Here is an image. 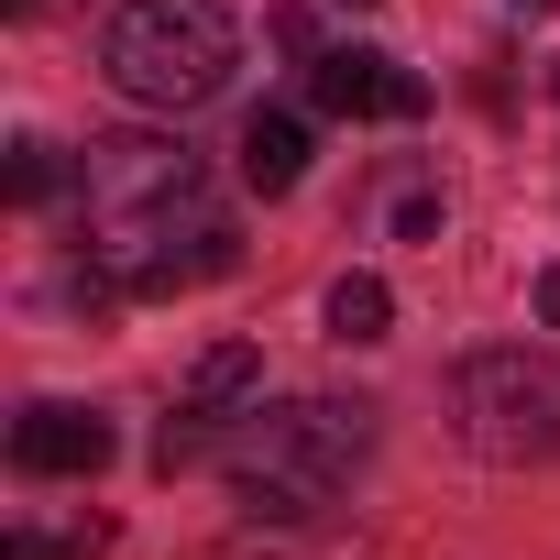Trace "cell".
Returning <instances> with one entry per match:
<instances>
[{"instance_id": "52a82bcc", "label": "cell", "mask_w": 560, "mask_h": 560, "mask_svg": "<svg viewBox=\"0 0 560 560\" xmlns=\"http://www.w3.org/2000/svg\"><path fill=\"white\" fill-rule=\"evenodd\" d=\"M176 407H198V418H242V407H264V352H253V341H209V352L187 363Z\"/></svg>"}, {"instance_id": "5b68a950", "label": "cell", "mask_w": 560, "mask_h": 560, "mask_svg": "<svg viewBox=\"0 0 560 560\" xmlns=\"http://www.w3.org/2000/svg\"><path fill=\"white\" fill-rule=\"evenodd\" d=\"M308 100L341 110V121H418L429 110V78H407L374 45H330V56H308Z\"/></svg>"}, {"instance_id": "8fae6325", "label": "cell", "mask_w": 560, "mask_h": 560, "mask_svg": "<svg viewBox=\"0 0 560 560\" xmlns=\"http://www.w3.org/2000/svg\"><path fill=\"white\" fill-rule=\"evenodd\" d=\"M0 187H12V209H45L56 187H78V165H67L56 143H34V132H23V143H12V165H0Z\"/></svg>"}, {"instance_id": "6da1fadb", "label": "cell", "mask_w": 560, "mask_h": 560, "mask_svg": "<svg viewBox=\"0 0 560 560\" xmlns=\"http://www.w3.org/2000/svg\"><path fill=\"white\" fill-rule=\"evenodd\" d=\"M78 264H100L121 298H176L231 264V220L209 165L176 132H100L78 154Z\"/></svg>"}, {"instance_id": "277c9868", "label": "cell", "mask_w": 560, "mask_h": 560, "mask_svg": "<svg viewBox=\"0 0 560 560\" xmlns=\"http://www.w3.org/2000/svg\"><path fill=\"white\" fill-rule=\"evenodd\" d=\"M451 429L472 462H549L560 451V363L494 341L451 363Z\"/></svg>"}, {"instance_id": "8992f818", "label": "cell", "mask_w": 560, "mask_h": 560, "mask_svg": "<svg viewBox=\"0 0 560 560\" xmlns=\"http://www.w3.org/2000/svg\"><path fill=\"white\" fill-rule=\"evenodd\" d=\"M110 451H121V440H110V418H100V407H78V396H34V407L12 418V462H23L34 483H89Z\"/></svg>"}, {"instance_id": "9a60e30c", "label": "cell", "mask_w": 560, "mask_h": 560, "mask_svg": "<svg viewBox=\"0 0 560 560\" xmlns=\"http://www.w3.org/2000/svg\"><path fill=\"white\" fill-rule=\"evenodd\" d=\"M516 12H549V0H516Z\"/></svg>"}, {"instance_id": "30bf717a", "label": "cell", "mask_w": 560, "mask_h": 560, "mask_svg": "<svg viewBox=\"0 0 560 560\" xmlns=\"http://www.w3.org/2000/svg\"><path fill=\"white\" fill-rule=\"evenodd\" d=\"M319 319H330V341H385V319H396V298H385V275H341V287L319 298Z\"/></svg>"}, {"instance_id": "e0dca14e", "label": "cell", "mask_w": 560, "mask_h": 560, "mask_svg": "<svg viewBox=\"0 0 560 560\" xmlns=\"http://www.w3.org/2000/svg\"><path fill=\"white\" fill-rule=\"evenodd\" d=\"M12 12H34V0H12Z\"/></svg>"}, {"instance_id": "7c38bea8", "label": "cell", "mask_w": 560, "mask_h": 560, "mask_svg": "<svg viewBox=\"0 0 560 560\" xmlns=\"http://www.w3.org/2000/svg\"><path fill=\"white\" fill-rule=\"evenodd\" d=\"M89 549H110V516H89V527H12L0 560H89Z\"/></svg>"}, {"instance_id": "4fadbf2b", "label": "cell", "mask_w": 560, "mask_h": 560, "mask_svg": "<svg viewBox=\"0 0 560 560\" xmlns=\"http://www.w3.org/2000/svg\"><path fill=\"white\" fill-rule=\"evenodd\" d=\"M440 187H396V242H440Z\"/></svg>"}, {"instance_id": "ac0fdd59", "label": "cell", "mask_w": 560, "mask_h": 560, "mask_svg": "<svg viewBox=\"0 0 560 560\" xmlns=\"http://www.w3.org/2000/svg\"><path fill=\"white\" fill-rule=\"evenodd\" d=\"M549 89H560V67H549Z\"/></svg>"}, {"instance_id": "9c48e42d", "label": "cell", "mask_w": 560, "mask_h": 560, "mask_svg": "<svg viewBox=\"0 0 560 560\" xmlns=\"http://www.w3.org/2000/svg\"><path fill=\"white\" fill-rule=\"evenodd\" d=\"M198 560H363L352 538H319V527H242V538H220V549H198Z\"/></svg>"}, {"instance_id": "3957f363", "label": "cell", "mask_w": 560, "mask_h": 560, "mask_svg": "<svg viewBox=\"0 0 560 560\" xmlns=\"http://www.w3.org/2000/svg\"><path fill=\"white\" fill-rule=\"evenodd\" d=\"M242 67V23L220 0H121L100 34V78L132 110H209Z\"/></svg>"}, {"instance_id": "2e32d148", "label": "cell", "mask_w": 560, "mask_h": 560, "mask_svg": "<svg viewBox=\"0 0 560 560\" xmlns=\"http://www.w3.org/2000/svg\"><path fill=\"white\" fill-rule=\"evenodd\" d=\"M352 12H374V0H352Z\"/></svg>"}, {"instance_id": "ba28073f", "label": "cell", "mask_w": 560, "mask_h": 560, "mask_svg": "<svg viewBox=\"0 0 560 560\" xmlns=\"http://www.w3.org/2000/svg\"><path fill=\"white\" fill-rule=\"evenodd\" d=\"M298 176H308V121L298 110H253L242 121V187L253 198H287Z\"/></svg>"}, {"instance_id": "7a4b0ae2", "label": "cell", "mask_w": 560, "mask_h": 560, "mask_svg": "<svg viewBox=\"0 0 560 560\" xmlns=\"http://www.w3.org/2000/svg\"><path fill=\"white\" fill-rule=\"evenodd\" d=\"M374 451V407L363 396H287V407H242L220 440V483L242 494V516L264 527H308Z\"/></svg>"}, {"instance_id": "5bb4252c", "label": "cell", "mask_w": 560, "mask_h": 560, "mask_svg": "<svg viewBox=\"0 0 560 560\" xmlns=\"http://www.w3.org/2000/svg\"><path fill=\"white\" fill-rule=\"evenodd\" d=\"M527 319H538V330H560V264H538V287H527Z\"/></svg>"}]
</instances>
